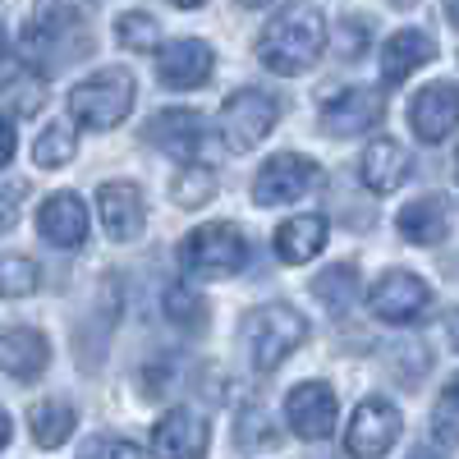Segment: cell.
Here are the masks:
<instances>
[{"instance_id": "21", "label": "cell", "mask_w": 459, "mask_h": 459, "mask_svg": "<svg viewBox=\"0 0 459 459\" xmlns=\"http://www.w3.org/2000/svg\"><path fill=\"white\" fill-rule=\"evenodd\" d=\"M400 235L418 248H432L450 235V203L446 198H418L400 212Z\"/></svg>"}, {"instance_id": "31", "label": "cell", "mask_w": 459, "mask_h": 459, "mask_svg": "<svg viewBox=\"0 0 459 459\" xmlns=\"http://www.w3.org/2000/svg\"><path fill=\"white\" fill-rule=\"evenodd\" d=\"M23 198H28V184H23V179H10V184H0V235H5V230H14Z\"/></svg>"}, {"instance_id": "24", "label": "cell", "mask_w": 459, "mask_h": 459, "mask_svg": "<svg viewBox=\"0 0 459 459\" xmlns=\"http://www.w3.org/2000/svg\"><path fill=\"white\" fill-rule=\"evenodd\" d=\"M212 194H216V170L212 166H184L179 179L170 184V198L179 207H203Z\"/></svg>"}, {"instance_id": "14", "label": "cell", "mask_w": 459, "mask_h": 459, "mask_svg": "<svg viewBox=\"0 0 459 459\" xmlns=\"http://www.w3.org/2000/svg\"><path fill=\"white\" fill-rule=\"evenodd\" d=\"M381 115H386V101L381 92L372 88H350L340 92L326 110H322V129L331 138H359V134H372V125H381Z\"/></svg>"}, {"instance_id": "16", "label": "cell", "mask_w": 459, "mask_h": 459, "mask_svg": "<svg viewBox=\"0 0 459 459\" xmlns=\"http://www.w3.org/2000/svg\"><path fill=\"white\" fill-rule=\"evenodd\" d=\"M37 235L56 248H79L88 239V207L79 194H51L37 212Z\"/></svg>"}, {"instance_id": "17", "label": "cell", "mask_w": 459, "mask_h": 459, "mask_svg": "<svg viewBox=\"0 0 459 459\" xmlns=\"http://www.w3.org/2000/svg\"><path fill=\"white\" fill-rule=\"evenodd\" d=\"M51 363V344L42 331H32V326H14L0 335V368H5L14 381H32V377H42Z\"/></svg>"}, {"instance_id": "27", "label": "cell", "mask_w": 459, "mask_h": 459, "mask_svg": "<svg viewBox=\"0 0 459 459\" xmlns=\"http://www.w3.org/2000/svg\"><path fill=\"white\" fill-rule=\"evenodd\" d=\"M74 152H79V143H74V134L65 129V125H51L42 138L32 143V161L37 166H65Z\"/></svg>"}, {"instance_id": "6", "label": "cell", "mask_w": 459, "mask_h": 459, "mask_svg": "<svg viewBox=\"0 0 459 459\" xmlns=\"http://www.w3.org/2000/svg\"><path fill=\"white\" fill-rule=\"evenodd\" d=\"M317 161L313 157H299V152H281V157H272L257 179H253V203L262 207H285V203H299L303 194H313L317 188Z\"/></svg>"}, {"instance_id": "22", "label": "cell", "mask_w": 459, "mask_h": 459, "mask_svg": "<svg viewBox=\"0 0 459 459\" xmlns=\"http://www.w3.org/2000/svg\"><path fill=\"white\" fill-rule=\"evenodd\" d=\"M74 409L65 404V400H42V404H32V413H28V428H32V441L42 446V450H56V446H65L69 441V432H74Z\"/></svg>"}, {"instance_id": "9", "label": "cell", "mask_w": 459, "mask_h": 459, "mask_svg": "<svg viewBox=\"0 0 459 459\" xmlns=\"http://www.w3.org/2000/svg\"><path fill=\"white\" fill-rule=\"evenodd\" d=\"M335 391L326 386V381H303V386H294L285 395V418L290 428L303 437V441H322L335 432Z\"/></svg>"}, {"instance_id": "20", "label": "cell", "mask_w": 459, "mask_h": 459, "mask_svg": "<svg viewBox=\"0 0 459 459\" xmlns=\"http://www.w3.org/2000/svg\"><path fill=\"white\" fill-rule=\"evenodd\" d=\"M326 216L317 212H303V216H290L281 230H276V257L290 262V266H303V262H313L326 244Z\"/></svg>"}, {"instance_id": "5", "label": "cell", "mask_w": 459, "mask_h": 459, "mask_svg": "<svg viewBox=\"0 0 459 459\" xmlns=\"http://www.w3.org/2000/svg\"><path fill=\"white\" fill-rule=\"evenodd\" d=\"M276 120H281V106H276L272 92L239 88L221 106V138H225L230 152H253L266 134L276 129Z\"/></svg>"}, {"instance_id": "10", "label": "cell", "mask_w": 459, "mask_h": 459, "mask_svg": "<svg viewBox=\"0 0 459 459\" xmlns=\"http://www.w3.org/2000/svg\"><path fill=\"white\" fill-rule=\"evenodd\" d=\"M97 212H101V225L110 239H138L143 225H147V207H143V188L129 184V179H110L97 188Z\"/></svg>"}, {"instance_id": "33", "label": "cell", "mask_w": 459, "mask_h": 459, "mask_svg": "<svg viewBox=\"0 0 459 459\" xmlns=\"http://www.w3.org/2000/svg\"><path fill=\"white\" fill-rule=\"evenodd\" d=\"M88 459H143V450L134 441H101L88 450Z\"/></svg>"}, {"instance_id": "7", "label": "cell", "mask_w": 459, "mask_h": 459, "mask_svg": "<svg viewBox=\"0 0 459 459\" xmlns=\"http://www.w3.org/2000/svg\"><path fill=\"white\" fill-rule=\"evenodd\" d=\"M400 441V409L391 400H363L350 418V432H344V450L350 459H381L391 446Z\"/></svg>"}, {"instance_id": "11", "label": "cell", "mask_w": 459, "mask_h": 459, "mask_svg": "<svg viewBox=\"0 0 459 459\" xmlns=\"http://www.w3.org/2000/svg\"><path fill=\"white\" fill-rule=\"evenodd\" d=\"M212 65H216V56H212L207 42H198V37H179V42L161 47V56H157L161 83L175 88V92H194V88H203V83L212 79Z\"/></svg>"}, {"instance_id": "26", "label": "cell", "mask_w": 459, "mask_h": 459, "mask_svg": "<svg viewBox=\"0 0 459 459\" xmlns=\"http://www.w3.org/2000/svg\"><path fill=\"white\" fill-rule=\"evenodd\" d=\"M115 37H120L129 51H152V47H157V37H161V23L152 14H143V10H129V14L115 19Z\"/></svg>"}, {"instance_id": "3", "label": "cell", "mask_w": 459, "mask_h": 459, "mask_svg": "<svg viewBox=\"0 0 459 459\" xmlns=\"http://www.w3.org/2000/svg\"><path fill=\"white\" fill-rule=\"evenodd\" d=\"M134 110V74L129 69H97L69 92V115L83 129H115Z\"/></svg>"}, {"instance_id": "32", "label": "cell", "mask_w": 459, "mask_h": 459, "mask_svg": "<svg viewBox=\"0 0 459 459\" xmlns=\"http://www.w3.org/2000/svg\"><path fill=\"white\" fill-rule=\"evenodd\" d=\"M335 37H340L335 51H340L344 60H354V56L363 51V42H368V23H363V19H350L344 28H335Z\"/></svg>"}, {"instance_id": "8", "label": "cell", "mask_w": 459, "mask_h": 459, "mask_svg": "<svg viewBox=\"0 0 459 459\" xmlns=\"http://www.w3.org/2000/svg\"><path fill=\"white\" fill-rule=\"evenodd\" d=\"M368 303H372V313L381 317V322H391V326H409V322H418L428 313V303H432V290L418 281V276H409V272H386L377 285H372V294H368Z\"/></svg>"}, {"instance_id": "28", "label": "cell", "mask_w": 459, "mask_h": 459, "mask_svg": "<svg viewBox=\"0 0 459 459\" xmlns=\"http://www.w3.org/2000/svg\"><path fill=\"white\" fill-rule=\"evenodd\" d=\"M42 97H47L42 74H19V79L5 83V101L14 106V115H37L42 110Z\"/></svg>"}, {"instance_id": "35", "label": "cell", "mask_w": 459, "mask_h": 459, "mask_svg": "<svg viewBox=\"0 0 459 459\" xmlns=\"http://www.w3.org/2000/svg\"><path fill=\"white\" fill-rule=\"evenodd\" d=\"M5 446H10V413L0 409V450H5Z\"/></svg>"}, {"instance_id": "4", "label": "cell", "mask_w": 459, "mask_h": 459, "mask_svg": "<svg viewBox=\"0 0 459 459\" xmlns=\"http://www.w3.org/2000/svg\"><path fill=\"white\" fill-rule=\"evenodd\" d=\"M244 340H248V354H253V368L257 372H272L281 368L303 340H308V322H303L299 308H290V303H266V308H257L244 326Z\"/></svg>"}, {"instance_id": "38", "label": "cell", "mask_w": 459, "mask_h": 459, "mask_svg": "<svg viewBox=\"0 0 459 459\" xmlns=\"http://www.w3.org/2000/svg\"><path fill=\"white\" fill-rule=\"evenodd\" d=\"M446 14H450V23L459 28V0H446Z\"/></svg>"}, {"instance_id": "41", "label": "cell", "mask_w": 459, "mask_h": 459, "mask_svg": "<svg viewBox=\"0 0 459 459\" xmlns=\"http://www.w3.org/2000/svg\"><path fill=\"white\" fill-rule=\"evenodd\" d=\"M0 56H5V23H0Z\"/></svg>"}, {"instance_id": "18", "label": "cell", "mask_w": 459, "mask_h": 459, "mask_svg": "<svg viewBox=\"0 0 459 459\" xmlns=\"http://www.w3.org/2000/svg\"><path fill=\"white\" fill-rule=\"evenodd\" d=\"M363 184L372 188V194H395V188L409 179V170H413V161H409V152H404V143H395V138H372V147L363 152Z\"/></svg>"}, {"instance_id": "34", "label": "cell", "mask_w": 459, "mask_h": 459, "mask_svg": "<svg viewBox=\"0 0 459 459\" xmlns=\"http://www.w3.org/2000/svg\"><path fill=\"white\" fill-rule=\"evenodd\" d=\"M10 161H14V125L0 115V170H5Z\"/></svg>"}, {"instance_id": "19", "label": "cell", "mask_w": 459, "mask_h": 459, "mask_svg": "<svg viewBox=\"0 0 459 459\" xmlns=\"http://www.w3.org/2000/svg\"><path fill=\"white\" fill-rule=\"evenodd\" d=\"M432 56H437L432 37L423 28H404V32H395L391 42L381 47V74H386V83H404L409 74L432 65Z\"/></svg>"}, {"instance_id": "39", "label": "cell", "mask_w": 459, "mask_h": 459, "mask_svg": "<svg viewBox=\"0 0 459 459\" xmlns=\"http://www.w3.org/2000/svg\"><path fill=\"white\" fill-rule=\"evenodd\" d=\"M170 5H179V10H198V5H207V0H170Z\"/></svg>"}, {"instance_id": "29", "label": "cell", "mask_w": 459, "mask_h": 459, "mask_svg": "<svg viewBox=\"0 0 459 459\" xmlns=\"http://www.w3.org/2000/svg\"><path fill=\"white\" fill-rule=\"evenodd\" d=\"M432 432H437V441L459 446V377L446 386V395H441V404L432 413Z\"/></svg>"}, {"instance_id": "30", "label": "cell", "mask_w": 459, "mask_h": 459, "mask_svg": "<svg viewBox=\"0 0 459 459\" xmlns=\"http://www.w3.org/2000/svg\"><path fill=\"white\" fill-rule=\"evenodd\" d=\"M166 313H170L179 326H203V317H207L203 299H194V294L184 299V290H170V299H166Z\"/></svg>"}, {"instance_id": "40", "label": "cell", "mask_w": 459, "mask_h": 459, "mask_svg": "<svg viewBox=\"0 0 459 459\" xmlns=\"http://www.w3.org/2000/svg\"><path fill=\"white\" fill-rule=\"evenodd\" d=\"M244 10H262V5H272V0H239Z\"/></svg>"}, {"instance_id": "12", "label": "cell", "mask_w": 459, "mask_h": 459, "mask_svg": "<svg viewBox=\"0 0 459 459\" xmlns=\"http://www.w3.org/2000/svg\"><path fill=\"white\" fill-rule=\"evenodd\" d=\"M152 455L157 459H207V418L194 409H170L152 428Z\"/></svg>"}, {"instance_id": "15", "label": "cell", "mask_w": 459, "mask_h": 459, "mask_svg": "<svg viewBox=\"0 0 459 459\" xmlns=\"http://www.w3.org/2000/svg\"><path fill=\"white\" fill-rule=\"evenodd\" d=\"M143 138L157 143L161 152H170L179 161H194L207 143V125H203L198 110H161L143 125Z\"/></svg>"}, {"instance_id": "25", "label": "cell", "mask_w": 459, "mask_h": 459, "mask_svg": "<svg viewBox=\"0 0 459 459\" xmlns=\"http://www.w3.org/2000/svg\"><path fill=\"white\" fill-rule=\"evenodd\" d=\"M37 285H42V272L32 257H0V294L5 299H28Z\"/></svg>"}, {"instance_id": "37", "label": "cell", "mask_w": 459, "mask_h": 459, "mask_svg": "<svg viewBox=\"0 0 459 459\" xmlns=\"http://www.w3.org/2000/svg\"><path fill=\"white\" fill-rule=\"evenodd\" d=\"M409 459H441V455H437V450H428V446H418V450H413Z\"/></svg>"}, {"instance_id": "2", "label": "cell", "mask_w": 459, "mask_h": 459, "mask_svg": "<svg viewBox=\"0 0 459 459\" xmlns=\"http://www.w3.org/2000/svg\"><path fill=\"white\" fill-rule=\"evenodd\" d=\"M179 266L198 281H216V276H235L248 266V239L239 225L230 221H212L198 225L194 235L179 244Z\"/></svg>"}, {"instance_id": "23", "label": "cell", "mask_w": 459, "mask_h": 459, "mask_svg": "<svg viewBox=\"0 0 459 459\" xmlns=\"http://www.w3.org/2000/svg\"><path fill=\"white\" fill-rule=\"evenodd\" d=\"M313 294L326 303L331 313H344L354 303V294H359V266L354 262H340V266H331V272H322L313 281Z\"/></svg>"}, {"instance_id": "36", "label": "cell", "mask_w": 459, "mask_h": 459, "mask_svg": "<svg viewBox=\"0 0 459 459\" xmlns=\"http://www.w3.org/2000/svg\"><path fill=\"white\" fill-rule=\"evenodd\" d=\"M446 331H450V344H455V350H459V308L450 313V322H446Z\"/></svg>"}, {"instance_id": "1", "label": "cell", "mask_w": 459, "mask_h": 459, "mask_svg": "<svg viewBox=\"0 0 459 459\" xmlns=\"http://www.w3.org/2000/svg\"><path fill=\"white\" fill-rule=\"evenodd\" d=\"M326 51V19L313 5H290L266 23L257 56L272 74H303L313 69Z\"/></svg>"}, {"instance_id": "13", "label": "cell", "mask_w": 459, "mask_h": 459, "mask_svg": "<svg viewBox=\"0 0 459 459\" xmlns=\"http://www.w3.org/2000/svg\"><path fill=\"white\" fill-rule=\"evenodd\" d=\"M409 125L423 143H446L459 129V83H432L413 97Z\"/></svg>"}]
</instances>
